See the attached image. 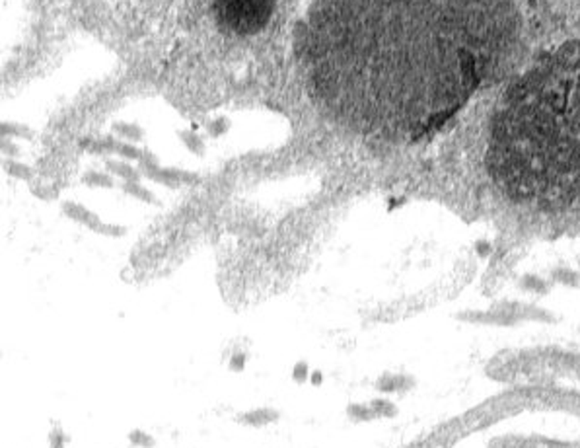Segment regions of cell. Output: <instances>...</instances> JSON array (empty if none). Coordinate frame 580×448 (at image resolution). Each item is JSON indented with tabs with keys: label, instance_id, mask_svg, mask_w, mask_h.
I'll list each match as a JSON object with an SVG mask.
<instances>
[{
	"label": "cell",
	"instance_id": "7c38bea8",
	"mask_svg": "<svg viewBox=\"0 0 580 448\" xmlns=\"http://www.w3.org/2000/svg\"><path fill=\"white\" fill-rule=\"evenodd\" d=\"M82 182L90 187H114V177L107 174H102V172H88L84 175Z\"/></svg>",
	"mask_w": 580,
	"mask_h": 448
},
{
	"label": "cell",
	"instance_id": "5bb4252c",
	"mask_svg": "<svg viewBox=\"0 0 580 448\" xmlns=\"http://www.w3.org/2000/svg\"><path fill=\"white\" fill-rule=\"evenodd\" d=\"M553 277H555V281L563 283L567 287H580V275L571 269H557Z\"/></svg>",
	"mask_w": 580,
	"mask_h": 448
},
{
	"label": "cell",
	"instance_id": "ba28073f",
	"mask_svg": "<svg viewBox=\"0 0 580 448\" xmlns=\"http://www.w3.org/2000/svg\"><path fill=\"white\" fill-rule=\"evenodd\" d=\"M106 166L109 172H114L115 175L123 177L125 182H138V177L143 174V172H138L133 166H128L127 162H119V160H107Z\"/></svg>",
	"mask_w": 580,
	"mask_h": 448
},
{
	"label": "cell",
	"instance_id": "5b68a950",
	"mask_svg": "<svg viewBox=\"0 0 580 448\" xmlns=\"http://www.w3.org/2000/svg\"><path fill=\"white\" fill-rule=\"evenodd\" d=\"M62 211H65V214H67L68 219L80 222V224H84L86 228H90V230H94V232H98V234H104V236H123L125 234V228L115 226V224H107V222H104L102 219H99L98 214L92 213V211H88L86 207L78 205V203H65V205H62Z\"/></svg>",
	"mask_w": 580,
	"mask_h": 448
},
{
	"label": "cell",
	"instance_id": "30bf717a",
	"mask_svg": "<svg viewBox=\"0 0 580 448\" xmlns=\"http://www.w3.org/2000/svg\"><path fill=\"white\" fill-rule=\"evenodd\" d=\"M123 191L128 193L131 197L141 199V201H144V203H154V201H156L151 191L146 190V187H143V185H141L138 182H125L123 183Z\"/></svg>",
	"mask_w": 580,
	"mask_h": 448
},
{
	"label": "cell",
	"instance_id": "9a60e30c",
	"mask_svg": "<svg viewBox=\"0 0 580 448\" xmlns=\"http://www.w3.org/2000/svg\"><path fill=\"white\" fill-rule=\"evenodd\" d=\"M4 166H6L8 174H12L14 177H22V180H30L31 177V170L28 166H23V164H18V162H6Z\"/></svg>",
	"mask_w": 580,
	"mask_h": 448
},
{
	"label": "cell",
	"instance_id": "8992f818",
	"mask_svg": "<svg viewBox=\"0 0 580 448\" xmlns=\"http://www.w3.org/2000/svg\"><path fill=\"white\" fill-rule=\"evenodd\" d=\"M280 417V413L277 410H273V408H257V410H251V411H244V413H240L238 415V421H240L241 425H248V427H267L271 425V423H277Z\"/></svg>",
	"mask_w": 580,
	"mask_h": 448
},
{
	"label": "cell",
	"instance_id": "e0dca14e",
	"mask_svg": "<svg viewBox=\"0 0 580 448\" xmlns=\"http://www.w3.org/2000/svg\"><path fill=\"white\" fill-rule=\"evenodd\" d=\"M67 435L60 429H53L49 435V448H67Z\"/></svg>",
	"mask_w": 580,
	"mask_h": 448
},
{
	"label": "cell",
	"instance_id": "d6986e66",
	"mask_svg": "<svg viewBox=\"0 0 580 448\" xmlns=\"http://www.w3.org/2000/svg\"><path fill=\"white\" fill-rule=\"evenodd\" d=\"M181 138H183V143L187 145V148H191L193 152L203 151V143H201L193 133H181Z\"/></svg>",
	"mask_w": 580,
	"mask_h": 448
},
{
	"label": "cell",
	"instance_id": "8fae6325",
	"mask_svg": "<svg viewBox=\"0 0 580 448\" xmlns=\"http://www.w3.org/2000/svg\"><path fill=\"white\" fill-rule=\"evenodd\" d=\"M370 405H372V410L376 411L378 417H395L398 415V405L390 402V400H385V398H376V400L370 402Z\"/></svg>",
	"mask_w": 580,
	"mask_h": 448
},
{
	"label": "cell",
	"instance_id": "9c48e42d",
	"mask_svg": "<svg viewBox=\"0 0 580 448\" xmlns=\"http://www.w3.org/2000/svg\"><path fill=\"white\" fill-rule=\"evenodd\" d=\"M347 415L353 421H356V423H366V421H372V419H376V411L372 410V405L370 403H353V405H349L347 408Z\"/></svg>",
	"mask_w": 580,
	"mask_h": 448
},
{
	"label": "cell",
	"instance_id": "277c9868",
	"mask_svg": "<svg viewBox=\"0 0 580 448\" xmlns=\"http://www.w3.org/2000/svg\"><path fill=\"white\" fill-rule=\"evenodd\" d=\"M141 166H143V174L148 175L154 182L168 185V187H180L181 183H197L199 175L191 174V172H183V170H172V168H160L158 162L151 154H144L141 158Z\"/></svg>",
	"mask_w": 580,
	"mask_h": 448
},
{
	"label": "cell",
	"instance_id": "2e32d148",
	"mask_svg": "<svg viewBox=\"0 0 580 448\" xmlns=\"http://www.w3.org/2000/svg\"><path fill=\"white\" fill-rule=\"evenodd\" d=\"M522 287L526 290H532V293H540V295H543V293H547V285H545V281H542V279H537V277H526L524 281H522Z\"/></svg>",
	"mask_w": 580,
	"mask_h": 448
},
{
	"label": "cell",
	"instance_id": "4fadbf2b",
	"mask_svg": "<svg viewBox=\"0 0 580 448\" xmlns=\"http://www.w3.org/2000/svg\"><path fill=\"white\" fill-rule=\"evenodd\" d=\"M128 442H131L133 447L138 448H154V444H156L154 437H151V435L146 433V431H143V429L131 431V433H128Z\"/></svg>",
	"mask_w": 580,
	"mask_h": 448
},
{
	"label": "cell",
	"instance_id": "ac0fdd59",
	"mask_svg": "<svg viewBox=\"0 0 580 448\" xmlns=\"http://www.w3.org/2000/svg\"><path fill=\"white\" fill-rule=\"evenodd\" d=\"M115 129L119 131V133H121V135H123V137L133 138V141H136V138L143 137V131L138 129L136 125H128V127H127V125H117Z\"/></svg>",
	"mask_w": 580,
	"mask_h": 448
},
{
	"label": "cell",
	"instance_id": "6da1fadb",
	"mask_svg": "<svg viewBox=\"0 0 580 448\" xmlns=\"http://www.w3.org/2000/svg\"><path fill=\"white\" fill-rule=\"evenodd\" d=\"M514 41L506 0H327L298 26L294 49L332 119L417 141L497 75Z\"/></svg>",
	"mask_w": 580,
	"mask_h": 448
},
{
	"label": "cell",
	"instance_id": "7a4b0ae2",
	"mask_svg": "<svg viewBox=\"0 0 580 448\" xmlns=\"http://www.w3.org/2000/svg\"><path fill=\"white\" fill-rule=\"evenodd\" d=\"M489 164L514 197L580 201V43L527 67L491 117Z\"/></svg>",
	"mask_w": 580,
	"mask_h": 448
},
{
	"label": "cell",
	"instance_id": "3957f363",
	"mask_svg": "<svg viewBox=\"0 0 580 448\" xmlns=\"http://www.w3.org/2000/svg\"><path fill=\"white\" fill-rule=\"evenodd\" d=\"M275 0H214L220 28L238 35H251L269 23Z\"/></svg>",
	"mask_w": 580,
	"mask_h": 448
},
{
	"label": "cell",
	"instance_id": "52a82bcc",
	"mask_svg": "<svg viewBox=\"0 0 580 448\" xmlns=\"http://www.w3.org/2000/svg\"><path fill=\"white\" fill-rule=\"evenodd\" d=\"M378 390L380 392H388V394H400V392H407L415 386L413 376H407V374H385L378 380Z\"/></svg>",
	"mask_w": 580,
	"mask_h": 448
}]
</instances>
